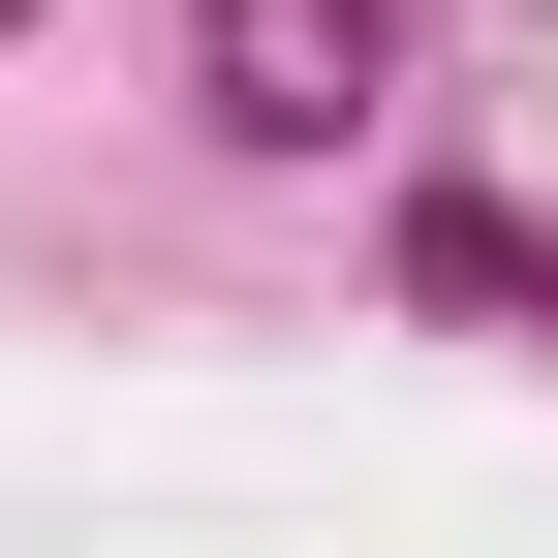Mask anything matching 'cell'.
I'll list each match as a JSON object with an SVG mask.
<instances>
[{
	"label": "cell",
	"instance_id": "cell-2",
	"mask_svg": "<svg viewBox=\"0 0 558 558\" xmlns=\"http://www.w3.org/2000/svg\"><path fill=\"white\" fill-rule=\"evenodd\" d=\"M403 311H465V341H558V218H497V186H403Z\"/></svg>",
	"mask_w": 558,
	"mask_h": 558
},
{
	"label": "cell",
	"instance_id": "cell-1",
	"mask_svg": "<svg viewBox=\"0 0 558 558\" xmlns=\"http://www.w3.org/2000/svg\"><path fill=\"white\" fill-rule=\"evenodd\" d=\"M186 124L218 156H373L403 124V0H186Z\"/></svg>",
	"mask_w": 558,
	"mask_h": 558
},
{
	"label": "cell",
	"instance_id": "cell-3",
	"mask_svg": "<svg viewBox=\"0 0 558 558\" xmlns=\"http://www.w3.org/2000/svg\"><path fill=\"white\" fill-rule=\"evenodd\" d=\"M0 32H32V0H0Z\"/></svg>",
	"mask_w": 558,
	"mask_h": 558
}]
</instances>
